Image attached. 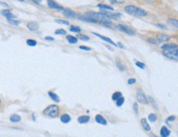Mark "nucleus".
Returning <instances> with one entry per match:
<instances>
[{"label":"nucleus","mask_w":178,"mask_h":137,"mask_svg":"<svg viewBox=\"0 0 178 137\" xmlns=\"http://www.w3.org/2000/svg\"><path fill=\"white\" fill-rule=\"evenodd\" d=\"M79 49L82 50H84V51H91V50H92V49H91V48H89V47L83 46V45H82V46H79Z\"/></svg>","instance_id":"nucleus-39"},{"label":"nucleus","mask_w":178,"mask_h":137,"mask_svg":"<svg viewBox=\"0 0 178 137\" xmlns=\"http://www.w3.org/2000/svg\"><path fill=\"white\" fill-rule=\"evenodd\" d=\"M156 26H157V27H158V28H161V29H163V30L167 28V26H166L161 25V24H157Z\"/></svg>","instance_id":"nucleus-43"},{"label":"nucleus","mask_w":178,"mask_h":137,"mask_svg":"<svg viewBox=\"0 0 178 137\" xmlns=\"http://www.w3.org/2000/svg\"><path fill=\"white\" fill-rule=\"evenodd\" d=\"M133 108H134V112H135L136 114H138V104H137V103H134V107H133Z\"/></svg>","instance_id":"nucleus-41"},{"label":"nucleus","mask_w":178,"mask_h":137,"mask_svg":"<svg viewBox=\"0 0 178 137\" xmlns=\"http://www.w3.org/2000/svg\"><path fill=\"white\" fill-rule=\"evenodd\" d=\"M148 99H149V101L151 102V104H154V108H155V109H158V105H157L155 100H154V99H153L152 97H149V98H148Z\"/></svg>","instance_id":"nucleus-38"},{"label":"nucleus","mask_w":178,"mask_h":137,"mask_svg":"<svg viewBox=\"0 0 178 137\" xmlns=\"http://www.w3.org/2000/svg\"><path fill=\"white\" fill-rule=\"evenodd\" d=\"M148 41V43H150L151 44H154V45H158L159 44V40L158 39H156L154 38H152V37H149V38H148V39H147Z\"/></svg>","instance_id":"nucleus-26"},{"label":"nucleus","mask_w":178,"mask_h":137,"mask_svg":"<svg viewBox=\"0 0 178 137\" xmlns=\"http://www.w3.org/2000/svg\"><path fill=\"white\" fill-rule=\"evenodd\" d=\"M21 117L19 115H16V114H13L10 117V121L13 123H16V122H21Z\"/></svg>","instance_id":"nucleus-22"},{"label":"nucleus","mask_w":178,"mask_h":137,"mask_svg":"<svg viewBox=\"0 0 178 137\" xmlns=\"http://www.w3.org/2000/svg\"><path fill=\"white\" fill-rule=\"evenodd\" d=\"M63 12L64 16H66L67 17H69V18H75V17H77V14L75 13L73 10L69 9H64Z\"/></svg>","instance_id":"nucleus-9"},{"label":"nucleus","mask_w":178,"mask_h":137,"mask_svg":"<svg viewBox=\"0 0 178 137\" xmlns=\"http://www.w3.org/2000/svg\"><path fill=\"white\" fill-rule=\"evenodd\" d=\"M90 120V117L89 116H80L79 118H78V122L80 124H84L88 122Z\"/></svg>","instance_id":"nucleus-17"},{"label":"nucleus","mask_w":178,"mask_h":137,"mask_svg":"<svg viewBox=\"0 0 178 137\" xmlns=\"http://www.w3.org/2000/svg\"><path fill=\"white\" fill-rule=\"evenodd\" d=\"M124 103H125V98H124L123 96H121L120 99H118L117 100H116V106H118V107H121V106L124 104Z\"/></svg>","instance_id":"nucleus-28"},{"label":"nucleus","mask_w":178,"mask_h":137,"mask_svg":"<svg viewBox=\"0 0 178 137\" xmlns=\"http://www.w3.org/2000/svg\"><path fill=\"white\" fill-rule=\"evenodd\" d=\"M163 54L165 57L170 58V59L178 61V48H176L174 50H169V51H163Z\"/></svg>","instance_id":"nucleus-4"},{"label":"nucleus","mask_w":178,"mask_h":137,"mask_svg":"<svg viewBox=\"0 0 178 137\" xmlns=\"http://www.w3.org/2000/svg\"><path fill=\"white\" fill-rule=\"evenodd\" d=\"M167 22H168L171 26H174V27L178 28V20L173 19V18H169V19H167Z\"/></svg>","instance_id":"nucleus-24"},{"label":"nucleus","mask_w":178,"mask_h":137,"mask_svg":"<svg viewBox=\"0 0 178 137\" xmlns=\"http://www.w3.org/2000/svg\"><path fill=\"white\" fill-rule=\"evenodd\" d=\"M55 35H66V30L64 29H58L57 30H55Z\"/></svg>","instance_id":"nucleus-33"},{"label":"nucleus","mask_w":178,"mask_h":137,"mask_svg":"<svg viewBox=\"0 0 178 137\" xmlns=\"http://www.w3.org/2000/svg\"><path fill=\"white\" fill-rule=\"evenodd\" d=\"M78 19L82 22H89V23H101V24L111 22V19H109L103 12H89L84 15H81L78 17Z\"/></svg>","instance_id":"nucleus-1"},{"label":"nucleus","mask_w":178,"mask_h":137,"mask_svg":"<svg viewBox=\"0 0 178 137\" xmlns=\"http://www.w3.org/2000/svg\"><path fill=\"white\" fill-rule=\"evenodd\" d=\"M78 38L81 39V40H84V41H88L89 38H88L87 36H84V35H79V36H78Z\"/></svg>","instance_id":"nucleus-36"},{"label":"nucleus","mask_w":178,"mask_h":137,"mask_svg":"<svg viewBox=\"0 0 178 137\" xmlns=\"http://www.w3.org/2000/svg\"><path fill=\"white\" fill-rule=\"evenodd\" d=\"M8 22L11 24V25L13 26H18L19 25V22H17V21H15L14 19H8Z\"/></svg>","instance_id":"nucleus-34"},{"label":"nucleus","mask_w":178,"mask_h":137,"mask_svg":"<svg viewBox=\"0 0 178 137\" xmlns=\"http://www.w3.org/2000/svg\"><path fill=\"white\" fill-rule=\"evenodd\" d=\"M125 12L126 13L131 15V16L137 17H143L148 15V12L145 10H143V9H140L139 7H136L134 5L125 6Z\"/></svg>","instance_id":"nucleus-2"},{"label":"nucleus","mask_w":178,"mask_h":137,"mask_svg":"<svg viewBox=\"0 0 178 137\" xmlns=\"http://www.w3.org/2000/svg\"><path fill=\"white\" fill-rule=\"evenodd\" d=\"M18 1H21V2H22V1H24V0H18Z\"/></svg>","instance_id":"nucleus-50"},{"label":"nucleus","mask_w":178,"mask_h":137,"mask_svg":"<svg viewBox=\"0 0 178 137\" xmlns=\"http://www.w3.org/2000/svg\"><path fill=\"white\" fill-rule=\"evenodd\" d=\"M69 30H70L71 32H74V33H78V34L81 33V31H82L81 28L78 27V26H71Z\"/></svg>","instance_id":"nucleus-25"},{"label":"nucleus","mask_w":178,"mask_h":137,"mask_svg":"<svg viewBox=\"0 0 178 137\" xmlns=\"http://www.w3.org/2000/svg\"><path fill=\"white\" fill-rule=\"evenodd\" d=\"M33 1H34V3H36V4H40L42 0H33Z\"/></svg>","instance_id":"nucleus-46"},{"label":"nucleus","mask_w":178,"mask_h":137,"mask_svg":"<svg viewBox=\"0 0 178 137\" xmlns=\"http://www.w3.org/2000/svg\"><path fill=\"white\" fill-rule=\"evenodd\" d=\"M176 48H178V45L176 44H165L162 46V51H169V50H174Z\"/></svg>","instance_id":"nucleus-12"},{"label":"nucleus","mask_w":178,"mask_h":137,"mask_svg":"<svg viewBox=\"0 0 178 137\" xmlns=\"http://www.w3.org/2000/svg\"><path fill=\"white\" fill-rule=\"evenodd\" d=\"M1 14L4 16V17L7 18V19H15L16 18V16L12 13L10 10H8V9H4V10H2L1 11Z\"/></svg>","instance_id":"nucleus-10"},{"label":"nucleus","mask_w":178,"mask_h":137,"mask_svg":"<svg viewBox=\"0 0 178 137\" xmlns=\"http://www.w3.org/2000/svg\"><path fill=\"white\" fill-rule=\"evenodd\" d=\"M93 34L94 35V36H97L98 38L101 39L102 40H104V41H106L107 43H108V44H111V45H113V46H117V44H115V43H114V41L111 40L110 38H108V37H106V36H101V35H100V34L95 33V32H93Z\"/></svg>","instance_id":"nucleus-8"},{"label":"nucleus","mask_w":178,"mask_h":137,"mask_svg":"<svg viewBox=\"0 0 178 137\" xmlns=\"http://www.w3.org/2000/svg\"><path fill=\"white\" fill-rule=\"evenodd\" d=\"M136 83V79L134 78H130V79L128 80V84L129 85H134Z\"/></svg>","instance_id":"nucleus-40"},{"label":"nucleus","mask_w":178,"mask_h":137,"mask_svg":"<svg viewBox=\"0 0 178 137\" xmlns=\"http://www.w3.org/2000/svg\"><path fill=\"white\" fill-rule=\"evenodd\" d=\"M59 112H60V108L55 104H51L45 108V110L43 111V114L46 117H49V118H54L59 115Z\"/></svg>","instance_id":"nucleus-3"},{"label":"nucleus","mask_w":178,"mask_h":137,"mask_svg":"<svg viewBox=\"0 0 178 137\" xmlns=\"http://www.w3.org/2000/svg\"><path fill=\"white\" fill-rule=\"evenodd\" d=\"M95 120H96V122L97 123L101 124V125H104V126H106L107 124V120H106L101 114H97V115H96V117H95Z\"/></svg>","instance_id":"nucleus-14"},{"label":"nucleus","mask_w":178,"mask_h":137,"mask_svg":"<svg viewBox=\"0 0 178 137\" xmlns=\"http://www.w3.org/2000/svg\"><path fill=\"white\" fill-rule=\"evenodd\" d=\"M157 115L156 114H154V113H151L150 115L148 116V120L152 122H155L157 121Z\"/></svg>","instance_id":"nucleus-31"},{"label":"nucleus","mask_w":178,"mask_h":137,"mask_svg":"<svg viewBox=\"0 0 178 137\" xmlns=\"http://www.w3.org/2000/svg\"><path fill=\"white\" fill-rule=\"evenodd\" d=\"M48 94H49V96L51 98V99L54 100L55 102H59L60 101V97L56 94L55 93H54V92H51V91H49V93H48Z\"/></svg>","instance_id":"nucleus-23"},{"label":"nucleus","mask_w":178,"mask_h":137,"mask_svg":"<svg viewBox=\"0 0 178 137\" xmlns=\"http://www.w3.org/2000/svg\"><path fill=\"white\" fill-rule=\"evenodd\" d=\"M117 28L121 30V31H122L124 33L127 34V35H129V36H134V35H135L134 30H132L131 28L126 26L122 25V24H119V25H117Z\"/></svg>","instance_id":"nucleus-5"},{"label":"nucleus","mask_w":178,"mask_h":137,"mask_svg":"<svg viewBox=\"0 0 178 137\" xmlns=\"http://www.w3.org/2000/svg\"><path fill=\"white\" fill-rule=\"evenodd\" d=\"M66 39H67V40H68L69 44H74L78 43V38H76V37H74L73 36H66Z\"/></svg>","instance_id":"nucleus-21"},{"label":"nucleus","mask_w":178,"mask_h":137,"mask_svg":"<svg viewBox=\"0 0 178 137\" xmlns=\"http://www.w3.org/2000/svg\"><path fill=\"white\" fill-rule=\"evenodd\" d=\"M117 46L120 47L121 49H124V45L122 44V43H121V42H118L117 43Z\"/></svg>","instance_id":"nucleus-45"},{"label":"nucleus","mask_w":178,"mask_h":137,"mask_svg":"<svg viewBox=\"0 0 178 137\" xmlns=\"http://www.w3.org/2000/svg\"><path fill=\"white\" fill-rule=\"evenodd\" d=\"M1 104H2V101H1V99H0V105H1Z\"/></svg>","instance_id":"nucleus-49"},{"label":"nucleus","mask_w":178,"mask_h":137,"mask_svg":"<svg viewBox=\"0 0 178 137\" xmlns=\"http://www.w3.org/2000/svg\"><path fill=\"white\" fill-rule=\"evenodd\" d=\"M0 5L5 6V7H8V4H7L6 3H3V2H0Z\"/></svg>","instance_id":"nucleus-47"},{"label":"nucleus","mask_w":178,"mask_h":137,"mask_svg":"<svg viewBox=\"0 0 178 137\" xmlns=\"http://www.w3.org/2000/svg\"><path fill=\"white\" fill-rule=\"evenodd\" d=\"M116 66H117L118 68L120 69V71H125V66H124L123 64L121 63V62H120V61H116Z\"/></svg>","instance_id":"nucleus-29"},{"label":"nucleus","mask_w":178,"mask_h":137,"mask_svg":"<svg viewBox=\"0 0 178 137\" xmlns=\"http://www.w3.org/2000/svg\"><path fill=\"white\" fill-rule=\"evenodd\" d=\"M143 1H145V2H148V3H154L155 0H143Z\"/></svg>","instance_id":"nucleus-48"},{"label":"nucleus","mask_w":178,"mask_h":137,"mask_svg":"<svg viewBox=\"0 0 178 137\" xmlns=\"http://www.w3.org/2000/svg\"><path fill=\"white\" fill-rule=\"evenodd\" d=\"M175 119H176V118L174 117V116H170V117H168V118H167V122H173Z\"/></svg>","instance_id":"nucleus-42"},{"label":"nucleus","mask_w":178,"mask_h":137,"mask_svg":"<svg viewBox=\"0 0 178 137\" xmlns=\"http://www.w3.org/2000/svg\"><path fill=\"white\" fill-rule=\"evenodd\" d=\"M47 4L49 9H55V10H64L63 7L58 4L54 0H47Z\"/></svg>","instance_id":"nucleus-6"},{"label":"nucleus","mask_w":178,"mask_h":137,"mask_svg":"<svg viewBox=\"0 0 178 137\" xmlns=\"http://www.w3.org/2000/svg\"><path fill=\"white\" fill-rule=\"evenodd\" d=\"M55 22H57V23H59V24H63V25H66V26L69 25V22H68V21H64V20H61V19L55 20Z\"/></svg>","instance_id":"nucleus-32"},{"label":"nucleus","mask_w":178,"mask_h":137,"mask_svg":"<svg viewBox=\"0 0 178 137\" xmlns=\"http://www.w3.org/2000/svg\"><path fill=\"white\" fill-rule=\"evenodd\" d=\"M60 121L63 122V123H69V122L71 121V118H70V116L69 114H67V113H64L63 115L60 117Z\"/></svg>","instance_id":"nucleus-20"},{"label":"nucleus","mask_w":178,"mask_h":137,"mask_svg":"<svg viewBox=\"0 0 178 137\" xmlns=\"http://www.w3.org/2000/svg\"><path fill=\"white\" fill-rule=\"evenodd\" d=\"M103 13L107 16L109 19H117V18H120L121 16V14L120 13H111L110 12V11L107 12H102Z\"/></svg>","instance_id":"nucleus-11"},{"label":"nucleus","mask_w":178,"mask_h":137,"mask_svg":"<svg viewBox=\"0 0 178 137\" xmlns=\"http://www.w3.org/2000/svg\"><path fill=\"white\" fill-rule=\"evenodd\" d=\"M121 96H122V94L121 93V92H115V93L113 94H112V99L114 100V101H116L118 99H120Z\"/></svg>","instance_id":"nucleus-27"},{"label":"nucleus","mask_w":178,"mask_h":137,"mask_svg":"<svg viewBox=\"0 0 178 137\" xmlns=\"http://www.w3.org/2000/svg\"><path fill=\"white\" fill-rule=\"evenodd\" d=\"M137 100L141 104H147L148 100H147V97L144 94V93L142 91H137V95H136Z\"/></svg>","instance_id":"nucleus-7"},{"label":"nucleus","mask_w":178,"mask_h":137,"mask_svg":"<svg viewBox=\"0 0 178 137\" xmlns=\"http://www.w3.org/2000/svg\"><path fill=\"white\" fill-rule=\"evenodd\" d=\"M171 135V131L166 126H162L160 131V135L162 137H168Z\"/></svg>","instance_id":"nucleus-13"},{"label":"nucleus","mask_w":178,"mask_h":137,"mask_svg":"<svg viewBox=\"0 0 178 137\" xmlns=\"http://www.w3.org/2000/svg\"><path fill=\"white\" fill-rule=\"evenodd\" d=\"M141 125L143 126V127L144 128L146 132H149L151 130V127L149 126V124L148 123V122L146 120V118H142L141 119Z\"/></svg>","instance_id":"nucleus-18"},{"label":"nucleus","mask_w":178,"mask_h":137,"mask_svg":"<svg viewBox=\"0 0 178 137\" xmlns=\"http://www.w3.org/2000/svg\"><path fill=\"white\" fill-rule=\"evenodd\" d=\"M157 39H158L159 41H168L171 39V36H168V35H166V34H159Z\"/></svg>","instance_id":"nucleus-15"},{"label":"nucleus","mask_w":178,"mask_h":137,"mask_svg":"<svg viewBox=\"0 0 178 137\" xmlns=\"http://www.w3.org/2000/svg\"><path fill=\"white\" fill-rule=\"evenodd\" d=\"M135 65H136L138 67H140V69L145 68V64H144V63H141V62H136V63H135Z\"/></svg>","instance_id":"nucleus-35"},{"label":"nucleus","mask_w":178,"mask_h":137,"mask_svg":"<svg viewBox=\"0 0 178 137\" xmlns=\"http://www.w3.org/2000/svg\"><path fill=\"white\" fill-rule=\"evenodd\" d=\"M45 40H49V41H53V40H55V39L52 38V37H45Z\"/></svg>","instance_id":"nucleus-44"},{"label":"nucleus","mask_w":178,"mask_h":137,"mask_svg":"<svg viewBox=\"0 0 178 137\" xmlns=\"http://www.w3.org/2000/svg\"><path fill=\"white\" fill-rule=\"evenodd\" d=\"M97 8H99L101 10H104V11H110V12H112L114 11V9H113L112 7H111L109 5H106V4H98L97 5Z\"/></svg>","instance_id":"nucleus-19"},{"label":"nucleus","mask_w":178,"mask_h":137,"mask_svg":"<svg viewBox=\"0 0 178 137\" xmlns=\"http://www.w3.org/2000/svg\"><path fill=\"white\" fill-rule=\"evenodd\" d=\"M27 44L29 45V46L34 47L37 44V42H36V40H34V39H27Z\"/></svg>","instance_id":"nucleus-30"},{"label":"nucleus","mask_w":178,"mask_h":137,"mask_svg":"<svg viewBox=\"0 0 178 137\" xmlns=\"http://www.w3.org/2000/svg\"><path fill=\"white\" fill-rule=\"evenodd\" d=\"M111 3H118V4H122L125 3V0H110Z\"/></svg>","instance_id":"nucleus-37"},{"label":"nucleus","mask_w":178,"mask_h":137,"mask_svg":"<svg viewBox=\"0 0 178 137\" xmlns=\"http://www.w3.org/2000/svg\"><path fill=\"white\" fill-rule=\"evenodd\" d=\"M27 26L28 29H29L30 30H31V31H35V30H37L39 28V25L35 22H29Z\"/></svg>","instance_id":"nucleus-16"}]
</instances>
